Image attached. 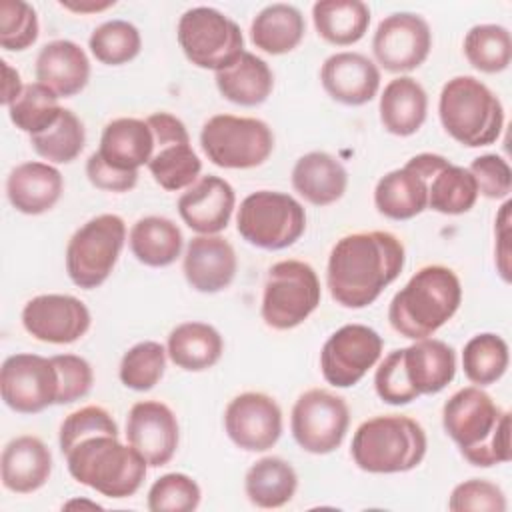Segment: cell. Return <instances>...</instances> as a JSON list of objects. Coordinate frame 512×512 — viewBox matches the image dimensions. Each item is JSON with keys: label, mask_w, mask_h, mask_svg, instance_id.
I'll return each mask as SVG.
<instances>
[{"label": "cell", "mask_w": 512, "mask_h": 512, "mask_svg": "<svg viewBox=\"0 0 512 512\" xmlns=\"http://www.w3.org/2000/svg\"><path fill=\"white\" fill-rule=\"evenodd\" d=\"M404 262V244L392 232L346 234L328 256L326 284L330 296L344 308H366L400 276Z\"/></svg>", "instance_id": "6da1fadb"}, {"label": "cell", "mask_w": 512, "mask_h": 512, "mask_svg": "<svg viewBox=\"0 0 512 512\" xmlns=\"http://www.w3.org/2000/svg\"><path fill=\"white\" fill-rule=\"evenodd\" d=\"M442 426L472 466L490 468L512 458L510 412L480 386H464L446 400Z\"/></svg>", "instance_id": "7a4b0ae2"}, {"label": "cell", "mask_w": 512, "mask_h": 512, "mask_svg": "<svg viewBox=\"0 0 512 512\" xmlns=\"http://www.w3.org/2000/svg\"><path fill=\"white\" fill-rule=\"evenodd\" d=\"M462 284L456 272L442 264L420 268L388 306L390 326L404 338H430L460 308Z\"/></svg>", "instance_id": "3957f363"}, {"label": "cell", "mask_w": 512, "mask_h": 512, "mask_svg": "<svg viewBox=\"0 0 512 512\" xmlns=\"http://www.w3.org/2000/svg\"><path fill=\"white\" fill-rule=\"evenodd\" d=\"M70 476L108 498L134 496L148 470V462L118 434L98 432L76 440L64 452Z\"/></svg>", "instance_id": "277c9868"}, {"label": "cell", "mask_w": 512, "mask_h": 512, "mask_svg": "<svg viewBox=\"0 0 512 512\" xmlns=\"http://www.w3.org/2000/svg\"><path fill=\"white\" fill-rule=\"evenodd\" d=\"M426 448V432L414 418L384 414L368 418L356 428L350 454L364 472L398 474L414 470L424 460Z\"/></svg>", "instance_id": "5b68a950"}, {"label": "cell", "mask_w": 512, "mask_h": 512, "mask_svg": "<svg viewBox=\"0 0 512 512\" xmlns=\"http://www.w3.org/2000/svg\"><path fill=\"white\" fill-rule=\"evenodd\" d=\"M438 116L444 130L468 148L494 144L504 128L500 98L474 76H454L442 86Z\"/></svg>", "instance_id": "8992f818"}, {"label": "cell", "mask_w": 512, "mask_h": 512, "mask_svg": "<svg viewBox=\"0 0 512 512\" xmlns=\"http://www.w3.org/2000/svg\"><path fill=\"white\" fill-rule=\"evenodd\" d=\"M236 230L256 248L284 250L304 234L306 210L286 192L256 190L240 202Z\"/></svg>", "instance_id": "52a82bcc"}, {"label": "cell", "mask_w": 512, "mask_h": 512, "mask_svg": "<svg viewBox=\"0 0 512 512\" xmlns=\"http://www.w3.org/2000/svg\"><path fill=\"white\" fill-rule=\"evenodd\" d=\"M200 146L214 166L248 170L264 164L274 150L272 128L250 116L216 114L200 130Z\"/></svg>", "instance_id": "ba28073f"}, {"label": "cell", "mask_w": 512, "mask_h": 512, "mask_svg": "<svg viewBox=\"0 0 512 512\" xmlns=\"http://www.w3.org/2000/svg\"><path fill=\"white\" fill-rule=\"evenodd\" d=\"M126 242V224L118 214H98L68 240L66 272L82 290L102 286L112 274Z\"/></svg>", "instance_id": "9c48e42d"}, {"label": "cell", "mask_w": 512, "mask_h": 512, "mask_svg": "<svg viewBox=\"0 0 512 512\" xmlns=\"http://www.w3.org/2000/svg\"><path fill=\"white\" fill-rule=\"evenodd\" d=\"M322 290L316 270L302 260H280L270 266L260 316L274 330L300 326L320 304Z\"/></svg>", "instance_id": "30bf717a"}, {"label": "cell", "mask_w": 512, "mask_h": 512, "mask_svg": "<svg viewBox=\"0 0 512 512\" xmlns=\"http://www.w3.org/2000/svg\"><path fill=\"white\" fill-rule=\"evenodd\" d=\"M176 36L188 62L204 70L220 72L244 54L240 26L210 6L186 10L178 20Z\"/></svg>", "instance_id": "8fae6325"}, {"label": "cell", "mask_w": 512, "mask_h": 512, "mask_svg": "<svg viewBox=\"0 0 512 512\" xmlns=\"http://www.w3.org/2000/svg\"><path fill=\"white\" fill-rule=\"evenodd\" d=\"M350 410L342 396L310 388L298 396L290 414V430L296 444L310 454H330L344 442Z\"/></svg>", "instance_id": "7c38bea8"}, {"label": "cell", "mask_w": 512, "mask_h": 512, "mask_svg": "<svg viewBox=\"0 0 512 512\" xmlns=\"http://www.w3.org/2000/svg\"><path fill=\"white\" fill-rule=\"evenodd\" d=\"M146 122L154 134V154L148 162L154 182L168 192L186 190L200 178L202 160L190 144L184 122L170 112H154Z\"/></svg>", "instance_id": "4fadbf2b"}, {"label": "cell", "mask_w": 512, "mask_h": 512, "mask_svg": "<svg viewBox=\"0 0 512 512\" xmlns=\"http://www.w3.org/2000/svg\"><path fill=\"white\" fill-rule=\"evenodd\" d=\"M382 336L364 324H344L328 336L320 350V370L334 388L356 386L380 360Z\"/></svg>", "instance_id": "5bb4252c"}, {"label": "cell", "mask_w": 512, "mask_h": 512, "mask_svg": "<svg viewBox=\"0 0 512 512\" xmlns=\"http://www.w3.org/2000/svg\"><path fill=\"white\" fill-rule=\"evenodd\" d=\"M0 394L18 414H38L56 404L58 372L52 358L20 352L2 362Z\"/></svg>", "instance_id": "9a60e30c"}, {"label": "cell", "mask_w": 512, "mask_h": 512, "mask_svg": "<svg viewBox=\"0 0 512 512\" xmlns=\"http://www.w3.org/2000/svg\"><path fill=\"white\" fill-rule=\"evenodd\" d=\"M440 154L422 152L402 168L384 174L374 188L376 210L390 220H410L428 208V178L446 164Z\"/></svg>", "instance_id": "2e32d148"}, {"label": "cell", "mask_w": 512, "mask_h": 512, "mask_svg": "<svg viewBox=\"0 0 512 512\" xmlns=\"http://www.w3.org/2000/svg\"><path fill=\"white\" fill-rule=\"evenodd\" d=\"M432 48L428 22L414 12H394L386 16L372 38L376 62L394 74L422 66Z\"/></svg>", "instance_id": "e0dca14e"}, {"label": "cell", "mask_w": 512, "mask_h": 512, "mask_svg": "<svg viewBox=\"0 0 512 512\" xmlns=\"http://www.w3.org/2000/svg\"><path fill=\"white\" fill-rule=\"evenodd\" d=\"M228 438L246 452H266L282 436V410L264 392H242L224 410Z\"/></svg>", "instance_id": "ac0fdd59"}, {"label": "cell", "mask_w": 512, "mask_h": 512, "mask_svg": "<svg viewBox=\"0 0 512 512\" xmlns=\"http://www.w3.org/2000/svg\"><path fill=\"white\" fill-rule=\"evenodd\" d=\"M88 306L70 294H40L22 308L24 330L40 342L72 344L90 328Z\"/></svg>", "instance_id": "d6986e66"}, {"label": "cell", "mask_w": 512, "mask_h": 512, "mask_svg": "<svg viewBox=\"0 0 512 512\" xmlns=\"http://www.w3.org/2000/svg\"><path fill=\"white\" fill-rule=\"evenodd\" d=\"M126 440L152 468L166 466L180 442L176 414L160 400H140L132 404L126 418Z\"/></svg>", "instance_id": "ffe728a7"}, {"label": "cell", "mask_w": 512, "mask_h": 512, "mask_svg": "<svg viewBox=\"0 0 512 512\" xmlns=\"http://www.w3.org/2000/svg\"><path fill=\"white\" fill-rule=\"evenodd\" d=\"M236 270L238 258L226 238L218 234H198L188 242L182 272L190 288L196 292H222L232 284Z\"/></svg>", "instance_id": "44dd1931"}, {"label": "cell", "mask_w": 512, "mask_h": 512, "mask_svg": "<svg viewBox=\"0 0 512 512\" xmlns=\"http://www.w3.org/2000/svg\"><path fill=\"white\" fill-rule=\"evenodd\" d=\"M236 192L220 176H200L178 198V214L196 234H220L234 212Z\"/></svg>", "instance_id": "7402d4cb"}, {"label": "cell", "mask_w": 512, "mask_h": 512, "mask_svg": "<svg viewBox=\"0 0 512 512\" xmlns=\"http://www.w3.org/2000/svg\"><path fill=\"white\" fill-rule=\"evenodd\" d=\"M326 94L346 106L368 104L380 88L378 66L360 52H336L320 68Z\"/></svg>", "instance_id": "603a6c76"}, {"label": "cell", "mask_w": 512, "mask_h": 512, "mask_svg": "<svg viewBox=\"0 0 512 512\" xmlns=\"http://www.w3.org/2000/svg\"><path fill=\"white\" fill-rule=\"evenodd\" d=\"M400 350V364L416 396L438 394L456 374V352L444 340L422 338Z\"/></svg>", "instance_id": "cb8c5ba5"}, {"label": "cell", "mask_w": 512, "mask_h": 512, "mask_svg": "<svg viewBox=\"0 0 512 512\" xmlns=\"http://www.w3.org/2000/svg\"><path fill=\"white\" fill-rule=\"evenodd\" d=\"M64 192L60 170L48 162H22L6 178V196L14 210L38 216L56 206Z\"/></svg>", "instance_id": "d4e9b609"}, {"label": "cell", "mask_w": 512, "mask_h": 512, "mask_svg": "<svg viewBox=\"0 0 512 512\" xmlns=\"http://www.w3.org/2000/svg\"><path fill=\"white\" fill-rule=\"evenodd\" d=\"M0 474L6 490L32 494L40 490L52 474V452L38 436H16L2 450Z\"/></svg>", "instance_id": "484cf974"}, {"label": "cell", "mask_w": 512, "mask_h": 512, "mask_svg": "<svg viewBox=\"0 0 512 512\" xmlns=\"http://www.w3.org/2000/svg\"><path fill=\"white\" fill-rule=\"evenodd\" d=\"M90 80V60L76 42L52 40L36 56V82L48 86L58 98H72Z\"/></svg>", "instance_id": "4316f807"}, {"label": "cell", "mask_w": 512, "mask_h": 512, "mask_svg": "<svg viewBox=\"0 0 512 512\" xmlns=\"http://www.w3.org/2000/svg\"><path fill=\"white\" fill-rule=\"evenodd\" d=\"M96 152L116 170L138 172L154 154V134L146 120L116 118L104 126Z\"/></svg>", "instance_id": "83f0119b"}, {"label": "cell", "mask_w": 512, "mask_h": 512, "mask_svg": "<svg viewBox=\"0 0 512 512\" xmlns=\"http://www.w3.org/2000/svg\"><path fill=\"white\" fill-rule=\"evenodd\" d=\"M294 190L314 206L338 202L348 188V172L338 158L314 150L300 156L292 168Z\"/></svg>", "instance_id": "f1b7e54d"}, {"label": "cell", "mask_w": 512, "mask_h": 512, "mask_svg": "<svg viewBox=\"0 0 512 512\" xmlns=\"http://www.w3.org/2000/svg\"><path fill=\"white\" fill-rule=\"evenodd\" d=\"M380 122L394 136H412L426 122L428 94L412 76H398L380 94Z\"/></svg>", "instance_id": "f546056e"}, {"label": "cell", "mask_w": 512, "mask_h": 512, "mask_svg": "<svg viewBox=\"0 0 512 512\" xmlns=\"http://www.w3.org/2000/svg\"><path fill=\"white\" fill-rule=\"evenodd\" d=\"M168 358L186 372H202L216 366L224 352L220 332L206 322H182L168 334Z\"/></svg>", "instance_id": "4dcf8cb0"}, {"label": "cell", "mask_w": 512, "mask_h": 512, "mask_svg": "<svg viewBox=\"0 0 512 512\" xmlns=\"http://www.w3.org/2000/svg\"><path fill=\"white\" fill-rule=\"evenodd\" d=\"M218 92L238 106H260L268 100L274 88V74L270 66L256 54L246 52L228 68L214 76Z\"/></svg>", "instance_id": "1f68e13d"}, {"label": "cell", "mask_w": 512, "mask_h": 512, "mask_svg": "<svg viewBox=\"0 0 512 512\" xmlns=\"http://www.w3.org/2000/svg\"><path fill=\"white\" fill-rule=\"evenodd\" d=\"M306 22L302 12L284 2L262 8L250 24L252 44L272 56L292 52L304 38Z\"/></svg>", "instance_id": "d6a6232c"}, {"label": "cell", "mask_w": 512, "mask_h": 512, "mask_svg": "<svg viewBox=\"0 0 512 512\" xmlns=\"http://www.w3.org/2000/svg\"><path fill=\"white\" fill-rule=\"evenodd\" d=\"M130 252L150 268H164L176 262L182 252L184 236L178 224L164 216H144L136 220L128 234Z\"/></svg>", "instance_id": "836d02e7"}, {"label": "cell", "mask_w": 512, "mask_h": 512, "mask_svg": "<svg viewBox=\"0 0 512 512\" xmlns=\"http://www.w3.org/2000/svg\"><path fill=\"white\" fill-rule=\"evenodd\" d=\"M312 20L322 40L350 46L368 32L370 8L362 0H318L312 6Z\"/></svg>", "instance_id": "e575fe53"}, {"label": "cell", "mask_w": 512, "mask_h": 512, "mask_svg": "<svg viewBox=\"0 0 512 512\" xmlns=\"http://www.w3.org/2000/svg\"><path fill=\"white\" fill-rule=\"evenodd\" d=\"M298 488V474L294 466L278 456L256 460L246 476L244 490L248 500L258 508H280L288 504Z\"/></svg>", "instance_id": "d590c367"}, {"label": "cell", "mask_w": 512, "mask_h": 512, "mask_svg": "<svg viewBox=\"0 0 512 512\" xmlns=\"http://www.w3.org/2000/svg\"><path fill=\"white\" fill-rule=\"evenodd\" d=\"M478 186L468 168L456 166L450 160L428 178V208L440 214L458 216L474 208Z\"/></svg>", "instance_id": "8d00e7d4"}, {"label": "cell", "mask_w": 512, "mask_h": 512, "mask_svg": "<svg viewBox=\"0 0 512 512\" xmlns=\"http://www.w3.org/2000/svg\"><path fill=\"white\" fill-rule=\"evenodd\" d=\"M510 364L508 342L494 332L472 336L462 350V368L474 386H490L498 382Z\"/></svg>", "instance_id": "74e56055"}, {"label": "cell", "mask_w": 512, "mask_h": 512, "mask_svg": "<svg viewBox=\"0 0 512 512\" xmlns=\"http://www.w3.org/2000/svg\"><path fill=\"white\" fill-rule=\"evenodd\" d=\"M464 56L476 70L498 74L510 66L512 38L506 26L476 24L464 36Z\"/></svg>", "instance_id": "f35d334b"}, {"label": "cell", "mask_w": 512, "mask_h": 512, "mask_svg": "<svg viewBox=\"0 0 512 512\" xmlns=\"http://www.w3.org/2000/svg\"><path fill=\"white\" fill-rule=\"evenodd\" d=\"M62 110L60 98L48 86L30 82L24 84L20 96L8 106V116L18 130L34 136L48 130L60 118Z\"/></svg>", "instance_id": "ab89813d"}, {"label": "cell", "mask_w": 512, "mask_h": 512, "mask_svg": "<svg viewBox=\"0 0 512 512\" xmlns=\"http://www.w3.org/2000/svg\"><path fill=\"white\" fill-rule=\"evenodd\" d=\"M86 144V130L82 120L68 108L62 110L60 118L44 132L30 136L32 150L52 162L68 164L80 156Z\"/></svg>", "instance_id": "60d3db41"}, {"label": "cell", "mask_w": 512, "mask_h": 512, "mask_svg": "<svg viewBox=\"0 0 512 512\" xmlns=\"http://www.w3.org/2000/svg\"><path fill=\"white\" fill-rule=\"evenodd\" d=\"M88 48L100 64L122 66L140 54L142 36L128 20H108L92 30Z\"/></svg>", "instance_id": "b9f144b4"}, {"label": "cell", "mask_w": 512, "mask_h": 512, "mask_svg": "<svg viewBox=\"0 0 512 512\" xmlns=\"http://www.w3.org/2000/svg\"><path fill=\"white\" fill-rule=\"evenodd\" d=\"M166 348L160 342L144 340L128 348L120 360V382L136 392L152 390L166 370Z\"/></svg>", "instance_id": "7bdbcfd3"}, {"label": "cell", "mask_w": 512, "mask_h": 512, "mask_svg": "<svg viewBox=\"0 0 512 512\" xmlns=\"http://www.w3.org/2000/svg\"><path fill=\"white\" fill-rule=\"evenodd\" d=\"M202 490L198 482L182 472L160 476L148 490L150 512H192L200 506Z\"/></svg>", "instance_id": "ee69618b"}, {"label": "cell", "mask_w": 512, "mask_h": 512, "mask_svg": "<svg viewBox=\"0 0 512 512\" xmlns=\"http://www.w3.org/2000/svg\"><path fill=\"white\" fill-rule=\"evenodd\" d=\"M40 32L36 10L24 0L0 2V46L10 52L30 48Z\"/></svg>", "instance_id": "f6af8a7d"}, {"label": "cell", "mask_w": 512, "mask_h": 512, "mask_svg": "<svg viewBox=\"0 0 512 512\" xmlns=\"http://www.w3.org/2000/svg\"><path fill=\"white\" fill-rule=\"evenodd\" d=\"M506 496L502 488L484 478H470L454 486L448 510L452 512H506Z\"/></svg>", "instance_id": "bcb514c9"}, {"label": "cell", "mask_w": 512, "mask_h": 512, "mask_svg": "<svg viewBox=\"0 0 512 512\" xmlns=\"http://www.w3.org/2000/svg\"><path fill=\"white\" fill-rule=\"evenodd\" d=\"M58 372V396L56 404H72L92 390L94 372L86 358L76 354L50 356Z\"/></svg>", "instance_id": "7dc6e473"}, {"label": "cell", "mask_w": 512, "mask_h": 512, "mask_svg": "<svg viewBox=\"0 0 512 512\" xmlns=\"http://www.w3.org/2000/svg\"><path fill=\"white\" fill-rule=\"evenodd\" d=\"M98 432L118 434V424L112 418V414L106 408L94 406V404L78 408L72 414H68L60 426V434H58L60 450L64 452L76 440L90 434H98Z\"/></svg>", "instance_id": "c3c4849f"}, {"label": "cell", "mask_w": 512, "mask_h": 512, "mask_svg": "<svg viewBox=\"0 0 512 512\" xmlns=\"http://www.w3.org/2000/svg\"><path fill=\"white\" fill-rule=\"evenodd\" d=\"M468 172L476 180L478 194L490 200H502L512 190L510 164L498 154H482L474 158Z\"/></svg>", "instance_id": "681fc988"}, {"label": "cell", "mask_w": 512, "mask_h": 512, "mask_svg": "<svg viewBox=\"0 0 512 512\" xmlns=\"http://www.w3.org/2000/svg\"><path fill=\"white\" fill-rule=\"evenodd\" d=\"M374 388L382 402L392 406H402L414 402L418 396L406 382L402 364H400V350H392L376 368L374 372Z\"/></svg>", "instance_id": "f907efd6"}, {"label": "cell", "mask_w": 512, "mask_h": 512, "mask_svg": "<svg viewBox=\"0 0 512 512\" xmlns=\"http://www.w3.org/2000/svg\"><path fill=\"white\" fill-rule=\"evenodd\" d=\"M86 176L90 184L106 192H128L138 184V172H124L108 166L98 152H92L86 160Z\"/></svg>", "instance_id": "816d5d0a"}, {"label": "cell", "mask_w": 512, "mask_h": 512, "mask_svg": "<svg viewBox=\"0 0 512 512\" xmlns=\"http://www.w3.org/2000/svg\"><path fill=\"white\" fill-rule=\"evenodd\" d=\"M510 208H512V202L506 200L496 218V266L504 282H510V248H508Z\"/></svg>", "instance_id": "f5cc1de1"}, {"label": "cell", "mask_w": 512, "mask_h": 512, "mask_svg": "<svg viewBox=\"0 0 512 512\" xmlns=\"http://www.w3.org/2000/svg\"><path fill=\"white\" fill-rule=\"evenodd\" d=\"M0 64H2V74H4L0 102L8 108L20 96V92L24 90V84H22V78H20L16 68H12L6 60H0Z\"/></svg>", "instance_id": "db71d44e"}, {"label": "cell", "mask_w": 512, "mask_h": 512, "mask_svg": "<svg viewBox=\"0 0 512 512\" xmlns=\"http://www.w3.org/2000/svg\"><path fill=\"white\" fill-rule=\"evenodd\" d=\"M114 0H106V2H94V0H80V2H70V0H62L60 6L72 12H80V14H88V12H100L106 10L110 6H114Z\"/></svg>", "instance_id": "11a10c76"}, {"label": "cell", "mask_w": 512, "mask_h": 512, "mask_svg": "<svg viewBox=\"0 0 512 512\" xmlns=\"http://www.w3.org/2000/svg\"><path fill=\"white\" fill-rule=\"evenodd\" d=\"M76 506H90V508H102L100 504L96 502H86V500H70L64 504V508H76Z\"/></svg>", "instance_id": "9f6ffc18"}]
</instances>
